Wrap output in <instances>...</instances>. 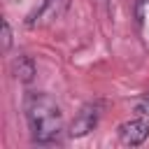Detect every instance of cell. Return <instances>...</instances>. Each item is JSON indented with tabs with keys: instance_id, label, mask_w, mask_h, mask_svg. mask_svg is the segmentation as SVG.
<instances>
[{
	"instance_id": "3957f363",
	"label": "cell",
	"mask_w": 149,
	"mask_h": 149,
	"mask_svg": "<svg viewBox=\"0 0 149 149\" xmlns=\"http://www.w3.org/2000/svg\"><path fill=\"white\" fill-rule=\"evenodd\" d=\"M70 7V0H44L42 7L28 19V26H47V23H54L58 19L65 16Z\"/></svg>"
},
{
	"instance_id": "ba28073f",
	"label": "cell",
	"mask_w": 149,
	"mask_h": 149,
	"mask_svg": "<svg viewBox=\"0 0 149 149\" xmlns=\"http://www.w3.org/2000/svg\"><path fill=\"white\" fill-rule=\"evenodd\" d=\"M102 2H105V0H102Z\"/></svg>"
},
{
	"instance_id": "277c9868",
	"label": "cell",
	"mask_w": 149,
	"mask_h": 149,
	"mask_svg": "<svg viewBox=\"0 0 149 149\" xmlns=\"http://www.w3.org/2000/svg\"><path fill=\"white\" fill-rule=\"evenodd\" d=\"M149 137V121L147 119H130L119 126V140L126 147H137Z\"/></svg>"
},
{
	"instance_id": "8992f818",
	"label": "cell",
	"mask_w": 149,
	"mask_h": 149,
	"mask_svg": "<svg viewBox=\"0 0 149 149\" xmlns=\"http://www.w3.org/2000/svg\"><path fill=\"white\" fill-rule=\"evenodd\" d=\"M12 47V28H9V21L2 19V51H9Z\"/></svg>"
},
{
	"instance_id": "6da1fadb",
	"label": "cell",
	"mask_w": 149,
	"mask_h": 149,
	"mask_svg": "<svg viewBox=\"0 0 149 149\" xmlns=\"http://www.w3.org/2000/svg\"><path fill=\"white\" fill-rule=\"evenodd\" d=\"M26 119L35 142L47 144L58 137L63 130V114L56 100L47 93H30L26 98Z\"/></svg>"
},
{
	"instance_id": "5b68a950",
	"label": "cell",
	"mask_w": 149,
	"mask_h": 149,
	"mask_svg": "<svg viewBox=\"0 0 149 149\" xmlns=\"http://www.w3.org/2000/svg\"><path fill=\"white\" fill-rule=\"evenodd\" d=\"M12 72H14V77H16L19 81L30 84V81L35 79V74H37V70H35V61H33L30 56H19V58L12 63Z\"/></svg>"
},
{
	"instance_id": "7a4b0ae2",
	"label": "cell",
	"mask_w": 149,
	"mask_h": 149,
	"mask_svg": "<svg viewBox=\"0 0 149 149\" xmlns=\"http://www.w3.org/2000/svg\"><path fill=\"white\" fill-rule=\"evenodd\" d=\"M98 119H100V105H93V102L84 105L79 109V114L72 119V123H70V137H84V135H88L98 126Z\"/></svg>"
},
{
	"instance_id": "52a82bcc",
	"label": "cell",
	"mask_w": 149,
	"mask_h": 149,
	"mask_svg": "<svg viewBox=\"0 0 149 149\" xmlns=\"http://www.w3.org/2000/svg\"><path fill=\"white\" fill-rule=\"evenodd\" d=\"M135 112H137V114H142V116H149V93H147L144 98H140V100H137Z\"/></svg>"
}]
</instances>
